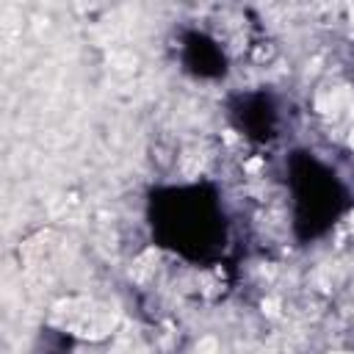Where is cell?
<instances>
[{
    "label": "cell",
    "instance_id": "cell-1",
    "mask_svg": "<svg viewBox=\"0 0 354 354\" xmlns=\"http://www.w3.org/2000/svg\"><path fill=\"white\" fill-rule=\"evenodd\" d=\"M53 321L80 337H102L113 329L116 315L113 310L94 304L91 299H64L53 307Z\"/></svg>",
    "mask_w": 354,
    "mask_h": 354
},
{
    "label": "cell",
    "instance_id": "cell-2",
    "mask_svg": "<svg viewBox=\"0 0 354 354\" xmlns=\"http://www.w3.org/2000/svg\"><path fill=\"white\" fill-rule=\"evenodd\" d=\"M354 105V94L348 86H324L315 94V111L324 116H340Z\"/></svg>",
    "mask_w": 354,
    "mask_h": 354
},
{
    "label": "cell",
    "instance_id": "cell-3",
    "mask_svg": "<svg viewBox=\"0 0 354 354\" xmlns=\"http://www.w3.org/2000/svg\"><path fill=\"white\" fill-rule=\"evenodd\" d=\"M196 354H218V340L216 337H202L199 343H196Z\"/></svg>",
    "mask_w": 354,
    "mask_h": 354
},
{
    "label": "cell",
    "instance_id": "cell-4",
    "mask_svg": "<svg viewBox=\"0 0 354 354\" xmlns=\"http://www.w3.org/2000/svg\"><path fill=\"white\" fill-rule=\"evenodd\" d=\"M348 22H351V30H354V6L348 8Z\"/></svg>",
    "mask_w": 354,
    "mask_h": 354
}]
</instances>
